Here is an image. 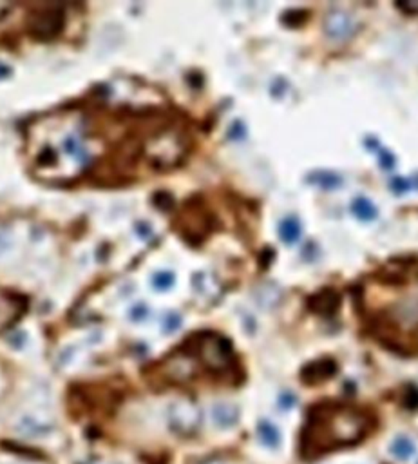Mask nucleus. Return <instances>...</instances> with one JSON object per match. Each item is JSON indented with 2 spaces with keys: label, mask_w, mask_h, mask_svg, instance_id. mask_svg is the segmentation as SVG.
<instances>
[{
  "label": "nucleus",
  "mask_w": 418,
  "mask_h": 464,
  "mask_svg": "<svg viewBox=\"0 0 418 464\" xmlns=\"http://www.w3.org/2000/svg\"><path fill=\"white\" fill-rule=\"evenodd\" d=\"M370 428V419L361 410L346 405H319L310 412V419L301 437L304 457H319L326 451L349 447L361 441Z\"/></svg>",
  "instance_id": "f257e3e1"
},
{
  "label": "nucleus",
  "mask_w": 418,
  "mask_h": 464,
  "mask_svg": "<svg viewBox=\"0 0 418 464\" xmlns=\"http://www.w3.org/2000/svg\"><path fill=\"white\" fill-rule=\"evenodd\" d=\"M196 341H198L199 359L212 372H225L232 365V349L225 337L216 334H201Z\"/></svg>",
  "instance_id": "f03ea898"
},
{
  "label": "nucleus",
  "mask_w": 418,
  "mask_h": 464,
  "mask_svg": "<svg viewBox=\"0 0 418 464\" xmlns=\"http://www.w3.org/2000/svg\"><path fill=\"white\" fill-rule=\"evenodd\" d=\"M168 425L178 435H192L201 425V412L189 399H180L168 408Z\"/></svg>",
  "instance_id": "7ed1b4c3"
},
{
  "label": "nucleus",
  "mask_w": 418,
  "mask_h": 464,
  "mask_svg": "<svg viewBox=\"0 0 418 464\" xmlns=\"http://www.w3.org/2000/svg\"><path fill=\"white\" fill-rule=\"evenodd\" d=\"M337 370L335 363L331 361H315L303 370V379L306 383H321V381L331 377Z\"/></svg>",
  "instance_id": "20e7f679"
},
{
  "label": "nucleus",
  "mask_w": 418,
  "mask_h": 464,
  "mask_svg": "<svg viewBox=\"0 0 418 464\" xmlns=\"http://www.w3.org/2000/svg\"><path fill=\"white\" fill-rule=\"evenodd\" d=\"M312 309L319 314H331L339 307V296L333 290H322L312 297Z\"/></svg>",
  "instance_id": "39448f33"
},
{
  "label": "nucleus",
  "mask_w": 418,
  "mask_h": 464,
  "mask_svg": "<svg viewBox=\"0 0 418 464\" xmlns=\"http://www.w3.org/2000/svg\"><path fill=\"white\" fill-rule=\"evenodd\" d=\"M212 416H214V421H216L217 426H221V428H229V426L236 425V421H238V408L233 407V405L219 402V405L214 407Z\"/></svg>",
  "instance_id": "423d86ee"
},
{
  "label": "nucleus",
  "mask_w": 418,
  "mask_h": 464,
  "mask_svg": "<svg viewBox=\"0 0 418 464\" xmlns=\"http://www.w3.org/2000/svg\"><path fill=\"white\" fill-rule=\"evenodd\" d=\"M326 27L331 36H346L352 33V22L344 13H331V17L326 22Z\"/></svg>",
  "instance_id": "0eeeda50"
},
{
  "label": "nucleus",
  "mask_w": 418,
  "mask_h": 464,
  "mask_svg": "<svg viewBox=\"0 0 418 464\" xmlns=\"http://www.w3.org/2000/svg\"><path fill=\"white\" fill-rule=\"evenodd\" d=\"M415 451H417V447H415V442L411 441L410 437H405V435H401V437H396L391 444V454L395 459L398 461H408L415 456Z\"/></svg>",
  "instance_id": "6e6552de"
},
{
  "label": "nucleus",
  "mask_w": 418,
  "mask_h": 464,
  "mask_svg": "<svg viewBox=\"0 0 418 464\" xmlns=\"http://www.w3.org/2000/svg\"><path fill=\"white\" fill-rule=\"evenodd\" d=\"M18 430L24 433V435H29V437H42V435H48L51 432V426L44 421H36L33 417H26L24 421H20V426Z\"/></svg>",
  "instance_id": "1a4fd4ad"
},
{
  "label": "nucleus",
  "mask_w": 418,
  "mask_h": 464,
  "mask_svg": "<svg viewBox=\"0 0 418 464\" xmlns=\"http://www.w3.org/2000/svg\"><path fill=\"white\" fill-rule=\"evenodd\" d=\"M259 439L270 448H278L281 442V433L270 423H261L259 425Z\"/></svg>",
  "instance_id": "9d476101"
},
{
  "label": "nucleus",
  "mask_w": 418,
  "mask_h": 464,
  "mask_svg": "<svg viewBox=\"0 0 418 464\" xmlns=\"http://www.w3.org/2000/svg\"><path fill=\"white\" fill-rule=\"evenodd\" d=\"M301 234V227L299 221L295 220V218H287V220L281 223V238L288 244H294L295 239L299 238Z\"/></svg>",
  "instance_id": "9b49d317"
},
{
  "label": "nucleus",
  "mask_w": 418,
  "mask_h": 464,
  "mask_svg": "<svg viewBox=\"0 0 418 464\" xmlns=\"http://www.w3.org/2000/svg\"><path fill=\"white\" fill-rule=\"evenodd\" d=\"M352 211L355 213V216L361 218V220H373V218L377 216V211H375V207L371 205V202H368V199L364 198L355 199L352 205Z\"/></svg>",
  "instance_id": "f8f14e48"
},
{
  "label": "nucleus",
  "mask_w": 418,
  "mask_h": 464,
  "mask_svg": "<svg viewBox=\"0 0 418 464\" xmlns=\"http://www.w3.org/2000/svg\"><path fill=\"white\" fill-rule=\"evenodd\" d=\"M45 20H48V22H49V27H51L53 31H57V27L60 26V24L57 22V18H53V17H49V15H45ZM45 27H48V24L42 22V17H40V22L38 24H33V29H35V31H40L44 36L48 35V29H45Z\"/></svg>",
  "instance_id": "ddd939ff"
},
{
  "label": "nucleus",
  "mask_w": 418,
  "mask_h": 464,
  "mask_svg": "<svg viewBox=\"0 0 418 464\" xmlns=\"http://www.w3.org/2000/svg\"><path fill=\"white\" fill-rule=\"evenodd\" d=\"M172 281H174V278H172V274H158L154 278V285L158 288H167L171 287Z\"/></svg>",
  "instance_id": "4468645a"
},
{
  "label": "nucleus",
  "mask_w": 418,
  "mask_h": 464,
  "mask_svg": "<svg viewBox=\"0 0 418 464\" xmlns=\"http://www.w3.org/2000/svg\"><path fill=\"white\" fill-rule=\"evenodd\" d=\"M192 464H229V463L223 459H219V457H207V459L196 461V463H192Z\"/></svg>",
  "instance_id": "2eb2a0df"
},
{
  "label": "nucleus",
  "mask_w": 418,
  "mask_h": 464,
  "mask_svg": "<svg viewBox=\"0 0 418 464\" xmlns=\"http://www.w3.org/2000/svg\"><path fill=\"white\" fill-rule=\"evenodd\" d=\"M291 405H294V398H291L290 393H287V395H282V398H281V407L290 408Z\"/></svg>",
  "instance_id": "dca6fc26"
}]
</instances>
